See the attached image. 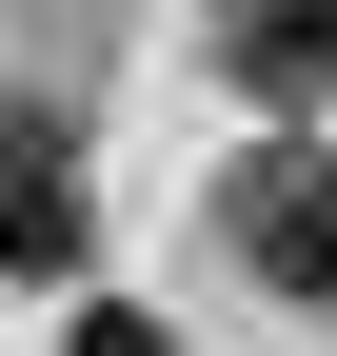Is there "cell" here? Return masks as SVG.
Masks as SVG:
<instances>
[{"mask_svg":"<svg viewBox=\"0 0 337 356\" xmlns=\"http://www.w3.org/2000/svg\"><path fill=\"white\" fill-rule=\"evenodd\" d=\"M219 257L258 297H337V139L318 119H258V139L219 159Z\"/></svg>","mask_w":337,"mask_h":356,"instance_id":"1","label":"cell"},{"mask_svg":"<svg viewBox=\"0 0 337 356\" xmlns=\"http://www.w3.org/2000/svg\"><path fill=\"white\" fill-rule=\"evenodd\" d=\"M0 277L20 297H79L100 277V178H79L60 99H0Z\"/></svg>","mask_w":337,"mask_h":356,"instance_id":"2","label":"cell"},{"mask_svg":"<svg viewBox=\"0 0 337 356\" xmlns=\"http://www.w3.org/2000/svg\"><path fill=\"white\" fill-rule=\"evenodd\" d=\"M198 60H219L258 119H318L337 99V0H198Z\"/></svg>","mask_w":337,"mask_h":356,"instance_id":"3","label":"cell"},{"mask_svg":"<svg viewBox=\"0 0 337 356\" xmlns=\"http://www.w3.org/2000/svg\"><path fill=\"white\" fill-rule=\"evenodd\" d=\"M60 356H179V337H159L139 297H60Z\"/></svg>","mask_w":337,"mask_h":356,"instance_id":"4","label":"cell"}]
</instances>
